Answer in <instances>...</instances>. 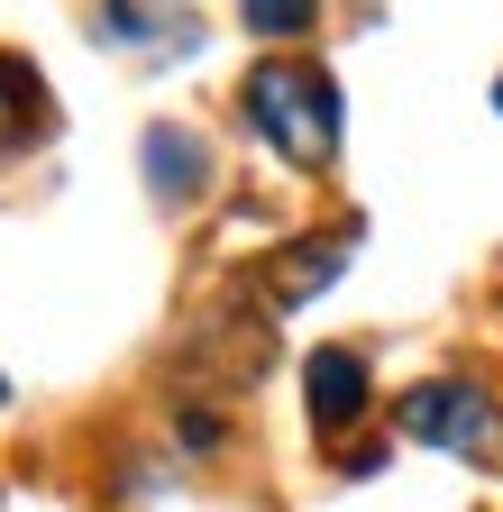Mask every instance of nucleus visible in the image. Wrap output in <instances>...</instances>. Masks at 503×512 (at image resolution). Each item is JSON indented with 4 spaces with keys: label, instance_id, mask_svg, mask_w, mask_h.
<instances>
[{
    "label": "nucleus",
    "instance_id": "nucleus-8",
    "mask_svg": "<svg viewBox=\"0 0 503 512\" xmlns=\"http://www.w3.org/2000/svg\"><path fill=\"white\" fill-rule=\"evenodd\" d=\"M147 10H165V0H110L101 19H110V37H138V28H147ZM165 37H174V46H193V19H165Z\"/></svg>",
    "mask_w": 503,
    "mask_h": 512
},
{
    "label": "nucleus",
    "instance_id": "nucleus-4",
    "mask_svg": "<svg viewBox=\"0 0 503 512\" xmlns=\"http://www.w3.org/2000/svg\"><path fill=\"white\" fill-rule=\"evenodd\" d=\"M147 174L165 202H183V192L202 183V138H183V128H147Z\"/></svg>",
    "mask_w": 503,
    "mask_h": 512
},
{
    "label": "nucleus",
    "instance_id": "nucleus-7",
    "mask_svg": "<svg viewBox=\"0 0 503 512\" xmlns=\"http://www.w3.org/2000/svg\"><path fill=\"white\" fill-rule=\"evenodd\" d=\"M28 110H37V83L19 74V64H0V147H19V128H28Z\"/></svg>",
    "mask_w": 503,
    "mask_h": 512
},
{
    "label": "nucleus",
    "instance_id": "nucleus-5",
    "mask_svg": "<svg viewBox=\"0 0 503 512\" xmlns=\"http://www.w3.org/2000/svg\"><path fill=\"white\" fill-rule=\"evenodd\" d=\"M330 275H339V247H330V238H311V247H293V266L275 275V302H302V293H321Z\"/></svg>",
    "mask_w": 503,
    "mask_h": 512
},
{
    "label": "nucleus",
    "instance_id": "nucleus-9",
    "mask_svg": "<svg viewBox=\"0 0 503 512\" xmlns=\"http://www.w3.org/2000/svg\"><path fill=\"white\" fill-rule=\"evenodd\" d=\"M494 110H503V92H494Z\"/></svg>",
    "mask_w": 503,
    "mask_h": 512
},
{
    "label": "nucleus",
    "instance_id": "nucleus-1",
    "mask_svg": "<svg viewBox=\"0 0 503 512\" xmlns=\"http://www.w3.org/2000/svg\"><path fill=\"white\" fill-rule=\"evenodd\" d=\"M247 119L284 165H330L339 147V83L311 64H257L247 74Z\"/></svg>",
    "mask_w": 503,
    "mask_h": 512
},
{
    "label": "nucleus",
    "instance_id": "nucleus-6",
    "mask_svg": "<svg viewBox=\"0 0 503 512\" xmlns=\"http://www.w3.org/2000/svg\"><path fill=\"white\" fill-rule=\"evenodd\" d=\"M238 10H247V28H266V37H302L321 0H238Z\"/></svg>",
    "mask_w": 503,
    "mask_h": 512
},
{
    "label": "nucleus",
    "instance_id": "nucleus-2",
    "mask_svg": "<svg viewBox=\"0 0 503 512\" xmlns=\"http://www.w3.org/2000/svg\"><path fill=\"white\" fill-rule=\"evenodd\" d=\"M403 430L430 448H485L494 412H485L476 384H421V394H403Z\"/></svg>",
    "mask_w": 503,
    "mask_h": 512
},
{
    "label": "nucleus",
    "instance_id": "nucleus-3",
    "mask_svg": "<svg viewBox=\"0 0 503 512\" xmlns=\"http://www.w3.org/2000/svg\"><path fill=\"white\" fill-rule=\"evenodd\" d=\"M302 394H311V421H321V430H348L366 412V366L348 348H321V357L302 366Z\"/></svg>",
    "mask_w": 503,
    "mask_h": 512
}]
</instances>
